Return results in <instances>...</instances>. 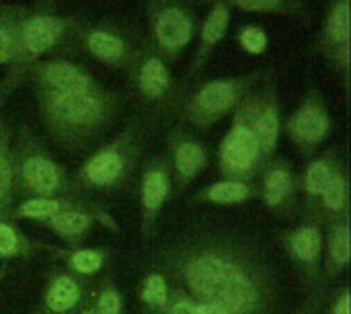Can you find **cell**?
Returning <instances> with one entry per match:
<instances>
[{
  "label": "cell",
  "mask_w": 351,
  "mask_h": 314,
  "mask_svg": "<svg viewBox=\"0 0 351 314\" xmlns=\"http://www.w3.org/2000/svg\"><path fill=\"white\" fill-rule=\"evenodd\" d=\"M33 80L37 93H78L97 86V82L70 62H43L35 66Z\"/></svg>",
  "instance_id": "obj_7"
},
{
  "label": "cell",
  "mask_w": 351,
  "mask_h": 314,
  "mask_svg": "<svg viewBox=\"0 0 351 314\" xmlns=\"http://www.w3.org/2000/svg\"><path fill=\"white\" fill-rule=\"evenodd\" d=\"M241 45L251 53H261L267 45V37L259 27H247L241 33Z\"/></svg>",
  "instance_id": "obj_31"
},
{
  "label": "cell",
  "mask_w": 351,
  "mask_h": 314,
  "mask_svg": "<svg viewBox=\"0 0 351 314\" xmlns=\"http://www.w3.org/2000/svg\"><path fill=\"white\" fill-rule=\"evenodd\" d=\"M14 183L41 197L56 195L64 187V175L60 167L45 154H14Z\"/></svg>",
  "instance_id": "obj_5"
},
{
  "label": "cell",
  "mask_w": 351,
  "mask_h": 314,
  "mask_svg": "<svg viewBox=\"0 0 351 314\" xmlns=\"http://www.w3.org/2000/svg\"><path fill=\"white\" fill-rule=\"evenodd\" d=\"M142 294H144V300L152 309L169 306V292H167V284H165V278L162 276H148Z\"/></svg>",
  "instance_id": "obj_28"
},
{
  "label": "cell",
  "mask_w": 351,
  "mask_h": 314,
  "mask_svg": "<svg viewBox=\"0 0 351 314\" xmlns=\"http://www.w3.org/2000/svg\"><path fill=\"white\" fill-rule=\"evenodd\" d=\"M169 314H199V306L193 300H189L187 296L181 294V298L171 302Z\"/></svg>",
  "instance_id": "obj_34"
},
{
  "label": "cell",
  "mask_w": 351,
  "mask_h": 314,
  "mask_svg": "<svg viewBox=\"0 0 351 314\" xmlns=\"http://www.w3.org/2000/svg\"><path fill=\"white\" fill-rule=\"evenodd\" d=\"M169 193V173L165 167H152L144 175L142 183V204H144V216L152 218L158 208L162 206L165 197Z\"/></svg>",
  "instance_id": "obj_13"
},
{
  "label": "cell",
  "mask_w": 351,
  "mask_h": 314,
  "mask_svg": "<svg viewBox=\"0 0 351 314\" xmlns=\"http://www.w3.org/2000/svg\"><path fill=\"white\" fill-rule=\"evenodd\" d=\"M290 249L298 261L315 263L321 255V232L313 226L298 228L290 239Z\"/></svg>",
  "instance_id": "obj_19"
},
{
  "label": "cell",
  "mask_w": 351,
  "mask_h": 314,
  "mask_svg": "<svg viewBox=\"0 0 351 314\" xmlns=\"http://www.w3.org/2000/svg\"><path fill=\"white\" fill-rule=\"evenodd\" d=\"M51 136L66 146H84L113 119L115 99L99 84L78 93H37Z\"/></svg>",
  "instance_id": "obj_2"
},
{
  "label": "cell",
  "mask_w": 351,
  "mask_h": 314,
  "mask_svg": "<svg viewBox=\"0 0 351 314\" xmlns=\"http://www.w3.org/2000/svg\"><path fill=\"white\" fill-rule=\"evenodd\" d=\"M82 314H93V313H82Z\"/></svg>",
  "instance_id": "obj_38"
},
{
  "label": "cell",
  "mask_w": 351,
  "mask_h": 314,
  "mask_svg": "<svg viewBox=\"0 0 351 314\" xmlns=\"http://www.w3.org/2000/svg\"><path fill=\"white\" fill-rule=\"evenodd\" d=\"M140 88L148 99H158L167 93L171 80H169V72L165 68V64L158 58H148L142 66H140V76H138Z\"/></svg>",
  "instance_id": "obj_15"
},
{
  "label": "cell",
  "mask_w": 351,
  "mask_h": 314,
  "mask_svg": "<svg viewBox=\"0 0 351 314\" xmlns=\"http://www.w3.org/2000/svg\"><path fill=\"white\" fill-rule=\"evenodd\" d=\"M19 58V45L12 27L0 25V64L12 62Z\"/></svg>",
  "instance_id": "obj_30"
},
{
  "label": "cell",
  "mask_w": 351,
  "mask_h": 314,
  "mask_svg": "<svg viewBox=\"0 0 351 314\" xmlns=\"http://www.w3.org/2000/svg\"><path fill=\"white\" fill-rule=\"evenodd\" d=\"M237 6L245 10H274V8H280L282 4L276 0H265V2H239Z\"/></svg>",
  "instance_id": "obj_35"
},
{
  "label": "cell",
  "mask_w": 351,
  "mask_h": 314,
  "mask_svg": "<svg viewBox=\"0 0 351 314\" xmlns=\"http://www.w3.org/2000/svg\"><path fill=\"white\" fill-rule=\"evenodd\" d=\"M86 45L93 56L105 62H117L125 56V43L113 33L107 31H93L86 37Z\"/></svg>",
  "instance_id": "obj_18"
},
{
  "label": "cell",
  "mask_w": 351,
  "mask_h": 314,
  "mask_svg": "<svg viewBox=\"0 0 351 314\" xmlns=\"http://www.w3.org/2000/svg\"><path fill=\"white\" fill-rule=\"evenodd\" d=\"M251 195V187L243 181H222L208 189L206 197L216 204H239Z\"/></svg>",
  "instance_id": "obj_24"
},
{
  "label": "cell",
  "mask_w": 351,
  "mask_h": 314,
  "mask_svg": "<svg viewBox=\"0 0 351 314\" xmlns=\"http://www.w3.org/2000/svg\"><path fill=\"white\" fill-rule=\"evenodd\" d=\"M228 6L226 4H218L214 6V10L210 12V16L206 19L204 27H202V51L199 58L206 56L224 35L226 25H228Z\"/></svg>",
  "instance_id": "obj_20"
},
{
  "label": "cell",
  "mask_w": 351,
  "mask_h": 314,
  "mask_svg": "<svg viewBox=\"0 0 351 314\" xmlns=\"http://www.w3.org/2000/svg\"><path fill=\"white\" fill-rule=\"evenodd\" d=\"M206 167V150L195 142H181L175 148V171L179 179H193Z\"/></svg>",
  "instance_id": "obj_16"
},
{
  "label": "cell",
  "mask_w": 351,
  "mask_h": 314,
  "mask_svg": "<svg viewBox=\"0 0 351 314\" xmlns=\"http://www.w3.org/2000/svg\"><path fill=\"white\" fill-rule=\"evenodd\" d=\"M12 31L19 45V58H35L58 43V39L64 35V23L53 14L39 12L12 25Z\"/></svg>",
  "instance_id": "obj_6"
},
{
  "label": "cell",
  "mask_w": 351,
  "mask_h": 314,
  "mask_svg": "<svg viewBox=\"0 0 351 314\" xmlns=\"http://www.w3.org/2000/svg\"><path fill=\"white\" fill-rule=\"evenodd\" d=\"M191 19L179 6H165L154 21V37L165 49H181L191 39Z\"/></svg>",
  "instance_id": "obj_10"
},
{
  "label": "cell",
  "mask_w": 351,
  "mask_h": 314,
  "mask_svg": "<svg viewBox=\"0 0 351 314\" xmlns=\"http://www.w3.org/2000/svg\"><path fill=\"white\" fill-rule=\"evenodd\" d=\"M195 304L228 314H271V278L253 249L226 237H199L175 247L162 263Z\"/></svg>",
  "instance_id": "obj_1"
},
{
  "label": "cell",
  "mask_w": 351,
  "mask_h": 314,
  "mask_svg": "<svg viewBox=\"0 0 351 314\" xmlns=\"http://www.w3.org/2000/svg\"><path fill=\"white\" fill-rule=\"evenodd\" d=\"M130 167V148L128 138L119 140L105 150L97 152L82 169V179L93 187L115 185Z\"/></svg>",
  "instance_id": "obj_8"
},
{
  "label": "cell",
  "mask_w": 351,
  "mask_h": 314,
  "mask_svg": "<svg viewBox=\"0 0 351 314\" xmlns=\"http://www.w3.org/2000/svg\"><path fill=\"white\" fill-rule=\"evenodd\" d=\"M78 300H80V288L68 276L56 278L45 294V306L56 314L70 313L78 304Z\"/></svg>",
  "instance_id": "obj_14"
},
{
  "label": "cell",
  "mask_w": 351,
  "mask_h": 314,
  "mask_svg": "<svg viewBox=\"0 0 351 314\" xmlns=\"http://www.w3.org/2000/svg\"><path fill=\"white\" fill-rule=\"evenodd\" d=\"M325 37L329 45L341 56V64L348 66V49H350V4L346 0L337 2L329 14Z\"/></svg>",
  "instance_id": "obj_12"
},
{
  "label": "cell",
  "mask_w": 351,
  "mask_h": 314,
  "mask_svg": "<svg viewBox=\"0 0 351 314\" xmlns=\"http://www.w3.org/2000/svg\"><path fill=\"white\" fill-rule=\"evenodd\" d=\"M197 306H199V314H228L226 311L212 306V304H197Z\"/></svg>",
  "instance_id": "obj_37"
},
{
  "label": "cell",
  "mask_w": 351,
  "mask_h": 314,
  "mask_svg": "<svg viewBox=\"0 0 351 314\" xmlns=\"http://www.w3.org/2000/svg\"><path fill=\"white\" fill-rule=\"evenodd\" d=\"M47 222H49V226L58 234L68 237V239L80 237V234H84L90 228V216L84 214V212H80V210H72V208L60 212L58 216H53Z\"/></svg>",
  "instance_id": "obj_21"
},
{
  "label": "cell",
  "mask_w": 351,
  "mask_h": 314,
  "mask_svg": "<svg viewBox=\"0 0 351 314\" xmlns=\"http://www.w3.org/2000/svg\"><path fill=\"white\" fill-rule=\"evenodd\" d=\"M321 202H323V208L329 210V212H333L335 216L346 210V204H348V185H346V179H343L341 173L333 171L331 181L327 183V187L321 193Z\"/></svg>",
  "instance_id": "obj_25"
},
{
  "label": "cell",
  "mask_w": 351,
  "mask_h": 314,
  "mask_svg": "<svg viewBox=\"0 0 351 314\" xmlns=\"http://www.w3.org/2000/svg\"><path fill=\"white\" fill-rule=\"evenodd\" d=\"M251 109V123L253 132L261 150V156L265 158L276 150L278 136H280V117L274 101H263V103H249Z\"/></svg>",
  "instance_id": "obj_11"
},
{
  "label": "cell",
  "mask_w": 351,
  "mask_h": 314,
  "mask_svg": "<svg viewBox=\"0 0 351 314\" xmlns=\"http://www.w3.org/2000/svg\"><path fill=\"white\" fill-rule=\"evenodd\" d=\"M97 314H121V300L115 290H103L97 300Z\"/></svg>",
  "instance_id": "obj_32"
},
{
  "label": "cell",
  "mask_w": 351,
  "mask_h": 314,
  "mask_svg": "<svg viewBox=\"0 0 351 314\" xmlns=\"http://www.w3.org/2000/svg\"><path fill=\"white\" fill-rule=\"evenodd\" d=\"M331 175H333V169L325 162V160H317L308 167L306 171V179H304V185H306V191L311 195H321L323 189L327 187V183L331 181Z\"/></svg>",
  "instance_id": "obj_27"
},
{
  "label": "cell",
  "mask_w": 351,
  "mask_h": 314,
  "mask_svg": "<svg viewBox=\"0 0 351 314\" xmlns=\"http://www.w3.org/2000/svg\"><path fill=\"white\" fill-rule=\"evenodd\" d=\"M19 251V237L8 224H0V257H10Z\"/></svg>",
  "instance_id": "obj_33"
},
{
  "label": "cell",
  "mask_w": 351,
  "mask_h": 314,
  "mask_svg": "<svg viewBox=\"0 0 351 314\" xmlns=\"http://www.w3.org/2000/svg\"><path fill=\"white\" fill-rule=\"evenodd\" d=\"M220 160H222V171L230 177H249L261 165L263 156L253 132L249 103L241 109L234 128L224 138Z\"/></svg>",
  "instance_id": "obj_3"
},
{
  "label": "cell",
  "mask_w": 351,
  "mask_h": 314,
  "mask_svg": "<svg viewBox=\"0 0 351 314\" xmlns=\"http://www.w3.org/2000/svg\"><path fill=\"white\" fill-rule=\"evenodd\" d=\"M247 90V82L241 78H230V80H212L204 84L187 103V117L197 123L206 125L216 121L220 115L230 111Z\"/></svg>",
  "instance_id": "obj_4"
},
{
  "label": "cell",
  "mask_w": 351,
  "mask_h": 314,
  "mask_svg": "<svg viewBox=\"0 0 351 314\" xmlns=\"http://www.w3.org/2000/svg\"><path fill=\"white\" fill-rule=\"evenodd\" d=\"M70 263H72V267H74L78 274L88 276V274H95V271H99V269H101V265H103V257H101L99 253H95V251L84 249V251H76V253L72 255Z\"/></svg>",
  "instance_id": "obj_29"
},
{
  "label": "cell",
  "mask_w": 351,
  "mask_h": 314,
  "mask_svg": "<svg viewBox=\"0 0 351 314\" xmlns=\"http://www.w3.org/2000/svg\"><path fill=\"white\" fill-rule=\"evenodd\" d=\"M329 251H331V261L339 267H343L350 261V230L348 224H339L333 228L331 232V243H329Z\"/></svg>",
  "instance_id": "obj_26"
},
{
  "label": "cell",
  "mask_w": 351,
  "mask_h": 314,
  "mask_svg": "<svg viewBox=\"0 0 351 314\" xmlns=\"http://www.w3.org/2000/svg\"><path fill=\"white\" fill-rule=\"evenodd\" d=\"M335 314H350V296L343 294L339 298V302L335 304Z\"/></svg>",
  "instance_id": "obj_36"
},
{
  "label": "cell",
  "mask_w": 351,
  "mask_h": 314,
  "mask_svg": "<svg viewBox=\"0 0 351 314\" xmlns=\"http://www.w3.org/2000/svg\"><path fill=\"white\" fill-rule=\"evenodd\" d=\"M292 189V177L286 169H271L265 175V189H263V197L267 206H278Z\"/></svg>",
  "instance_id": "obj_23"
},
{
  "label": "cell",
  "mask_w": 351,
  "mask_h": 314,
  "mask_svg": "<svg viewBox=\"0 0 351 314\" xmlns=\"http://www.w3.org/2000/svg\"><path fill=\"white\" fill-rule=\"evenodd\" d=\"M288 130H290V136L300 146H306L311 150L313 146H317L327 136V130H329L327 111L323 109V105L317 99H311L290 119Z\"/></svg>",
  "instance_id": "obj_9"
},
{
  "label": "cell",
  "mask_w": 351,
  "mask_h": 314,
  "mask_svg": "<svg viewBox=\"0 0 351 314\" xmlns=\"http://www.w3.org/2000/svg\"><path fill=\"white\" fill-rule=\"evenodd\" d=\"M14 189V154L8 146V134L0 125V210L12 200Z\"/></svg>",
  "instance_id": "obj_17"
},
{
  "label": "cell",
  "mask_w": 351,
  "mask_h": 314,
  "mask_svg": "<svg viewBox=\"0 0 351 314\" xmlns=\"http://www.w3.org/2000/svg\"><path fill=\"white\" fill-rule=\"evenodd\" d=\"M70 206L66 202H60V200H51V197H31V200L23 202L16 208V216L31 218V220H51L53 216H58L60 212H64Z\"/></svg>",
  "instance_id": "obj_22"
}]
</instances>
